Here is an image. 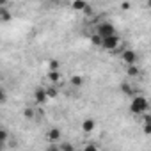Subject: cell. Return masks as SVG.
<instances>
[{"mask_svg":"<svg viewBox=\"0 0 151 151\" xmlns=\"http://www.w3.org/2000/svg\"><path fill=\"white\" fill-rule=\"evenodd\" d=\"M46 151H60V147L57 146V142H50L48 147H46Z\"/></svg>","mask_w":151,"mask_h":151,"instance_id":"obj_18","label":"cell"},{"mask_svg":"<svg viewBox=\"0 0 151 151\" xmlns=\"http://www.w3.org/2000/svg\"><path fill=\"white\" fill-rule=\"evenodd\" d=\"M126 73L130 75V77H137V75H139V68H137V64H133V66H128Z\"/></svg>","mask_w":151,"mask_h":151,"instance_id":"obj_13","label":"cell"},{"mask_svg":"<svg viewBox=\"0 0 151 151\" xmlns=\"http://www.w3.org/2000/svg\"><path fill=\"white\" fill-rule=\"evenodd\" d=\"M7 101V93L6 89H0V103H6Z\"/></svg>","mask_w":151,"mask_h":151,"instance_id":"obj_19","label":"cell"},{"mask_svg":"<svg viewBox=\"0 0 151 151\" xmlns=\"http://www.w3.org/2000/svg\"><path fill=\"white\" fill-rule=\"evenodd\" d=\"M59 147H60V151H75V149H73V146H71L69 142H62Z\"/></svg>","mask_w":151,"mask_h":151,"instance_id":"obj_16","label":"cell"},{"mask_svg":"<svg viewBox=\"0 0 151 151\" xmlns=\"http://www.w3.org/2000/svg\"><path fill=\"white\" fill-rule=\"evenodd\" d=\"M144 133H151V123H144Z\"/></svg>","mask_w":151,"mask_h":151,"instance_id":"obj_23","label":"cell"},{"mask_svg":"<svg viewBox=\"0 0 151 151\" xmlns=\"http://www.w3.org/2000/svg\"><path fill=\"white\" fill-rule=\"evenodd\" d=\"M45 93H46V98H48V100H50V98H55V96H57V89H55L53 86L46 87V89H45Z\"/></svg>","mask_w":151,"mask_h":151,"instance_id":"obj_12","label":"cell"},{"mask_svg":"<svg viewBox=\"0 0 151 151\" xmlns=\"http://www.w3.org/2000/svg\"><path fill=\"white\" fill-rule=\"evenodd\" d=\"M91 41H93V45H96V46H101V43H103V39H101L98 34H94V36L91 37Z\"/></svg>","mask_w":151,"mask_h":151,"instance_id":"obj_15","label":"cell"},{"mask_svg":"<svg viewBox=\"0 0 151 151\" xmlns=\"http://www.w3.org/2000/svg\"><path fill=\"white\" fill-rule=\"evenodd\" d=\"M82 151H98V147H96L94 144H87V146H86Z\"/></svg>","mask_w":151,"mask_h":151,"instance_id":"obj_22","label":"cell"},{"mask_svg":"<svg viewBox=\"0 0 151 151\" xmlns=\"http://www.w3.org/2000/svg\"><path fill=\"white\" fill-rule=\"evenodd\" d=\"M60 139V130L59 128H50L48 130V140L50 142H57Z\"/></svg>","mask_w":151,"mask_h":151,"instance_id":"obj_7","label":"cell"},{"mask_svg":"<svg viewBox=\"0 0 151 151\" xmlns=\"http://www.w3.org/2000/svg\"><path fill=\"white\" fill-rule=\"evenodd\" d=\"M34 114H36V112H34V109H25V110H23V116H25L27 119H32V117H34Z\"/></svg>","mask_w":151,"mask_h":151,"instance_id":"obj_17","label":"cell"},{"mask_svg":"<svg viewBox=\"0 0 151 151\" xmlns=\"http://www.w3.org/2000/svg\"><path fill=\"white\" fill-rule=\"evenodd\" d=\"M121 59L128 64V66H133V64H137V53L133 52V50H124L123 53H121Z\"/></svg>","mask_w":151,"mask_h":151,"instance_id":"obj_4","label":"cell"},{"mask_svg":"<svg viewBox=\"0 0 151 151\" xmlns=\"http://www.w3.org/2000/svg\"><path fill=\"white\" fill-rule=\"evenodd\" d=\"M0 20L2 22H9L11 20V11L7 7H0Z\"/></svg>","mask_w":151,"mask_h":151,"instance_id":"obj_9","label":"cell"},{"mask_svg":"<svg viewBox=\"0 0 151 151\" xmlns=\"http://www.w3.org/2000/svg\"><path fill=\"white\" fill-rule=\"evenodd\" d=\"M101 39H105V37H110V36H114L116 34V29H114V25L112 23H109V22H105V23H100L98 25V32H96Z\"/></svg>","mask_w":151,"mask_h":151,"instance_id":"obj_2","label":"cell"},{"mask_svg":"<svg viewBox=\"0 0 151 151\" xmlns=\"http://www.w3.org/2000/svg\"><path fill=\"white\" fill-rule=\"evenodd\" d=\"M9 139V133L6 132V130H2V128H0V140H2V142H6Z\"/></svg>","mask_w":151,"mask_h":151,"instance_id":"obj_20","label":"cell"},{"mask_svg":"<svg viewBox=\"0 0 151 151\" xmlns=\"http://www.w3.org/2000/svg\"><path fill=\"white\" fill-rule=\"evenodd\" d=\"M87 4L82 2V0H77V2H73V9H77V11H86Z\"/></svg>","mask_w":151,"mask_h":151,"instance_id":"obj_11","label":"cell"},{"mask_svg":"<svg viewBox=\"0 0 151 151\" xmlns=\"http://www.w3.org/2000/svg\"><path fill=\"white\" fill-rule=\"evenodd\" d=\"M34 98H36V101H37L39 105H43V103H46V101H48V98H46V93H45V89H43V87L36 89V93H34Z\"/></svg>","mask_w":151,"mask_h":151,"instance_id":"obj_5","label":"cell"},{"mask_svg":"<svg viewBox=\"0 0 151 151\" xmlns=\"http://www.w3.org/2000/svg\"><path fill=\"white\" fill-rule=\"evenodd\" d=\"M59 69V62L57 60H50V71H57Z\"/></svg>","mask_w":151,"mask_h":151,"instance_id":"obj_21","label":"cell"},{"mask_svg":"<svg viewBox=\"0 0 151 151\" xmlns=\"http://www.w3.org/2000/svg\"><path fill=\"white\" fill-rule=\"evenodd\" d=\"M94 128H96V121H94V119H86V121L82 123V130H84L86 133H91Z\"/></svg>","mask_w":151,"mask_h":151,"instance_id":"obj_6","label":"cell"},{"mask_svg":"<svg viewBox=\"0 0 151 151\" xmlns=\"http://www.w3.org/2000/svg\"><path fill=\"white\" fill-rule=\"evenodd\" d=\"M119 43H121V39L114 34V36H110V37H105L103 43H101V46H103L105 50H116V48L119 46Z\"/></svg>","mask_w":151,"mask_h":151,"instance_id":"obj_3","label":"cell"},{"mask_svg":"<svg viewBox=\"0 0 151 151\" xmlns=\"http://www.w3.org/2000/svg\"><path fill=\"white\" fill-rule=\"evenodd\" d=\"M48 78L52 80V84H57V82L60 80V73H59V71H50V73H48Z\"/></svg>","mask_w":151,"mask_h":151,"instance_id":"obj_10","label":"cell"},{"mask_svg":"<svg viewBox=\"0 0 151 151\" xmlns=\"http://www.w3.org/2000/svg\"><path fill=\"white\" fill-rule=\"evenodd\" d=\"M4 146H6V142H2V140H0V149H2Z\"/></svg>","mask_w":151,"mask_h":151,"instance_id":"obj_24","label":"cell"},{"mask_svg":"<svg viewBox=\"0 0 151 151\" xmlns=\"http://www.w3.org/2000/svg\"><path fill=\"white\" fill-rule=\"evenodd\" d=\"M147 107H149V103L144 96H135L132 100V105H130L133 114H144V112H147Z\"/></svg>","mask_w":151,"mask_h":151,"instance_id":"obj_1","label":"cell"},{"mask_svg":"<svg viewBox=\"0 0 151 151\" xmlns=\"http://www.w3.org/2000/svg\"><path fill=\"white\" fill-rule=\"evenodd\" d=\"M121 91H123L124 94H132V93H133L132 86H130V84H126V82H124V84H121Z\"/></svg>","mask_w":151,"mask_h":151,"instance_id":"obj_14","label":"cell"},{"mask_svg":"<svg viewBox=\"0 0 151 151\" xmlns=\"http://www.w3.org/2000/svg\"><path fill=\"white\" fill-rule=\"evenodd\" d=\"M71 86H73V87H82V86H84V77H80V75H75V77H71Z\"/></svg>","mask_w":151,"mask_h":151,"instance_id":"obj_8","label":"cell"}]
</instances>
